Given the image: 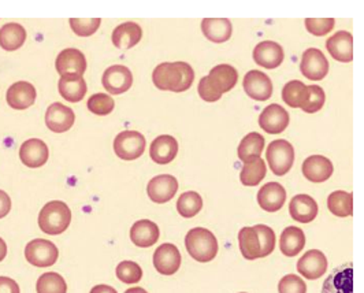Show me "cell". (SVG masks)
I'll return each instance as SVG.
<instances>
[{
  "mask_svg": "<svg viewBox=\"0 0 364 293\" xmlns=\"http://www.w3.org/2000/svg\"><path fill=\"white\" fill-rule=\"evenodd\" d=\"M195 80V72L186 62H164L152 73L154 85L161 91H188Z\"/></svg>",
  "mask_w": 364,
  "mask_h": 293,
  "instance_id": "1",
  "label": "cell"
},
{
  "mask_svg": "<svg viewBox=\"0 0 364 293\" xmlns=\"http://www.w3.org/2000/svg\"><path fill=\"white\" fill-rule=\"evenodd\" d=\"M72 211L69 206L60 201L47 203L38 214L40 229L50 236L62 235L70 226Z\"/></svg>",
  "mask_w": 364,
  "mask_h": 293,
  "instance_id": "2",
  "label": "cell"
},
{
  "mask_svg": "<svg viewBox=\"0 0 364 293\" xmlns=\"http://www.w3.org/2000/svg\"><path fill=\"white\" fill-rule=\"evenodd\" d=\"M185 247L191 257L200 263L214 260L218 254V240L204 228H193L186 233Z\"/></svg>",
  "mask_w": 364,
  "mask_h": 293,
  "instance_id": "3",
  "label": "cell"
},
{
  "mask_svg": "<svg viewBox=\"0 0 364 293\" xmlns=\"http://www.w3.org/2000/svg\"><path fill=\"white\" fill-rule=\"evenodd\" d=\"M146 137L136 130H124L114 140V151L122 161L139 159L146 151Z\"/></svg>",
  "mask_w": 364,
  "mask_h": 293,
  "instance_id": "4",
  "label": "cell"
},
{
  "mask_svg": "<svg viewBox=\"0 0 364 293\" xmlns=\"http://www.w3.org/2000/svg\"><path fill=\"white\" fill-rule=\"evenodd\" d=\"M266 159L275 176H285L294 162V149L289 142L274 140L266 151Z\"/></svg>",
  "mask_w": 364,
  "mask_h": 293,
  "instance_id": "5",
  "label": "cell"
},
{
  "mask_svg": "<svg viewBox=\"0 0 364 293\" xmlns=\"http://www.w3.org/2000/svg\"><path fill=\"white\" fill-rule=\"evenodd\" d=\"M59 257V250L54 243L44 238H35L25 247L26 260L36 267L54 266Z\"/></svg>",
  "mask_w": 364,
  "mask_h": 293,
  "instance_id": "6",
  "label": "cell"
},
{
  "mask_svg": "<svg viewBox=\"0 0 364 293\" xmlns=\"http://www.w3.org/2000/svg\"><path fill=\"white\" fill-rule=\"evenodd\" d=\"M152 262L159 275H176L181 266V254L174 244L166 243L155 250Z\"/></svg>",
  "mask_w": 364,
  "mask_h": 293,
  "instance_id": "7",
  "label": "cell"
},
{
  "mask_svg": "<svg viewBox=\"0 0 364 293\" xmlns=\"http://www.w3.org/2000/svg\"><path fill=\"white\" fill-rule=\"evenodd\" d=\"M242 87L245 93L257 102L269 100L273 95V82L270 77L259 70H251L245 74Z\"/></svg>",
  "mask_w": 364,
  "mask_h": 293,
  "instance_id": "8",
  "label": "cell"
},
{
  "mask_svg": "<svg viewBox=\"0 0 364 293\" xmlns=\"http://www.w3.org/2000/svg\"><path fill=\"white\" fill-rule=\"evenodd\" d=\"M102 84L109 95H121L129 91L133 85V74L127 66L114 65L106 69Z\"/></svg>",
  "mask_w": 364,
  "mask_h": 293,
  "instance_id": "9",
  "label": "cell"
},
{
  "mask_svg": "<svg viewBox=\"0 0 364 293\" xmlns=\"http://www.w3.org/2000/svg\"><path fill=\"white\" fill-rule=\"evenodd\" d=\"M178 191V181L170 174H161L154 177L146 186V193L154 203L164 204L170 202Z\"/></svg>",
  "mask_w": 364,
  "mask_h": 293,
  "instance_id": "10",
  "label": "cell"
},
{
  "mask_svg": "<svg viewBox=\"0 0 364 293\" xmlns=\"http://www.w3.org/2000/svg\"><path fill=\"white\" fill-rule=\"evenodd\" d=\"M300 70L312 81H321L328 73V62L326 56L318 48H309L301 58Z\"/></svg>",
  "mask_w": 364,
  "mask_h": 293,
  "instance_id": "11",
  "label": "cell"
},
{
  "mask_svg": "<svg viewBox=\"0 0 364 293\" xmlns=\"http://www.w3.org/2000/svg\"><path fill=\"white\" fill-rule=\"evenodd\" d=\"M322 293H353V265L346 263L334 269L323 282Z\"/></svg>",
  "mask_w": 364,
  "mask_h": 293,
  "instance_id": "12",
  "label": "cell"
},
{
  "mask_svg": "<svg viewBox=\"0 0 364 293\" xmlns=\"http://www.w3.org/2000/svg\"><path fill=\"white\" fill-rule=\"evenodd\" d=\"M297 272L307 279H318L328 272V259L319 250L307 251L297 262Z\"/></svg>",
  "mask_w": 364,
  "mask_h": 293,
  "instance_id": "13",
  "label": "cell"
},
{
  "mask_svg": "<svg viewBox=\"0 0 364 293\" xmlns=\"http://www.w3.org/2000/svg\"><path fill=\"white\" fill-rule=\"evenodd\" d=\"M259 125L270 134H279L289 125V112L279 105H270L262 111Z\"/></svg>",
  "mask_w": 364,
  "mask_h": 293,
  "instance_id": "14",
  "label": "cell"
},
{
  "mask_svg": "<svg viewBox=\"0 0 364 293\" xmlns=\"http://www.w3.org/2000/svg\"><path fill=\"white\" fill-rule=\"evenodd\" d=\"M50 156L47 144L40 139H31L22 143L19 148V158L22 164L32 169L46 165Z\"/></svg>",
  "mask_w": 364,
  "mask_h": 293,
  "instance_id": "15",
  "label": "cell"
},
{
  "mask_svg": "<svg viewBox=\"0 0 364 293\" xmlns=\"http://www.w3.org/2000/svg\"><path fill=\"white\" fill-rule=\"evenodd\" d=\"M74 121V111L62 103H53L46 112V125L55 133L68 132L73 127Z\"/></svg>",
  "mask_w": 364,
  "mask_h": 293,
  "instance_id": "16",
  "label": "cell"
},
{
  "mask_svg": "<svg viewBox=\"0 0 364 293\" xmlns=\"http://www.w3.org/2000/svg\"><path fill=\"white\" fill-rule=\"evenodd\" d=\"M6 97L14 110H26L36 102V90L28 81H18L9 88Z\"/></svg>",
  "mask_w": 364,
  "mask_h": 293,
  "instance_id": "17",
  "label": "cell"
},
{
  "mask_svg": "<svg viewBox=\"0 0 364 293\" xmlns=\"http://www.w3.org/2000/svg\"><path fill=\"white\" fill-rule=\"evenodd\" d=\"M303 174L311 183H321L328 181L333 174L331 161L322 155H312L303 162Z\"/></svg>",
  "mask_w": 364,
  "mask_h": 293,
  "instance_id": "18",
  "label": "cell"
},
{
  "mask_svg": "<svg viewBox=\"0 0 364 293\" xmlns=\"http://www.w3.org/2000/svg\"><path fill=\"white\" fill-rule=\"evenodd\" d=\"M56 72L62 75L78 74L82 75L87 70L85 55L77 48H66L56 58Z\"/></svg>",
  "mask_w": 364,
  "mask_h": 293,
  "instance_id": "19",
  "label": "cell"
},
{
  "mask_svg": "<svg viewBox=\"0 0 364 293\" xmlns=\"http://www.w3.org/2000/svg\"><path fill=\"white\" fill-rule=\"evenodd\" d=\"M287 201V191L278 183H269L263 185L257 192L259 206L269 213L279 211Z\"/></svg>",
  "mask_w": 364,
  "mask_h": 293,
  "instance_id": "20",
  "label": "cell"
},
{
  "mask_svg": "<svg viewBox=\"0 0 364 293\" xmlns=\"http://www.w3.org/2000/svg\"><path fill=\"white\" fill-rule=\"evenodd\" d=\"M177 154H178V143L173 136H168V134H162L156 137L149 148L151 159L158 165H167L173 162Z\"/></svg>",
  "mask_w": 364,
  "mask_h": 293,
  "instance_id": "21",
  "label": "cell"
},
{
  "mask_svg": "<svg viewBox=\"0 0 364 293\" xmlns=\"http://www.w3.org/2000/svg\"><path fill=\"white\" fill-rule=\"evenodd\" d=\"M284 50L275 41H262L254 50V60L259 66L266 69H275L284 62Z\"/></svg>",
  "mask_w": 364,
  "mask_h": 293,
  "instance_id": "22",
  "label": "cell"
},
{
  "mask_svg": "<svg viewBox=\"0 0 364 293\" xmlns=\"http://www.w3.org/2000/svg\"><path fill=\"white\" fill-rule=\"evenodd\" d=\"M143 29L136 22H125L118 25L112 32V44L119 50H130L141 41Z\"/></svg>",
  "mask_w": 364,
  "mask_h": 293,
  "instance_id": "23",
  "label": "cell"
},
{
  "mask_svg": "<svg viewBox=\"0 0 364 293\" xmlns=\"http://www.w3.org/2000/svg\"><path fill=\"white\" fill-rule=\"evenodd\" d=\"M326 48L336 60L344 63L353 60V36L349 32L340 31L336 35L328 37Z\"/></svg>",
  "mask_w": 364,
  "mask_h": 293,
  "instance_id": "24",
  "label": "cell"
},
{
  "mask_svg": "<svg viewBox=\"0 0 364 293\" xmlns=\"http://www.w3.org/2000/svg\"><path fill=\"white\" fill-rule=\"evenodd\" d=\"M159 235L158 225L149 220H137L130 229L132 243L140 248L152 247L159 240Z\"/></svg>",
  "mask_w": 364,
  "mask_h": 293,
  "instance_id": "25",
  "label": "cell"
},
{
  "mask_svg": "<svg viewBox=\"0 0 364 293\" xmlns=\"http://www.w3.org/2000/svg\"><path fill=\"white\" fill-rule=\"evenodd\" d=\"M58 90L63 99L70 103L81 102L87 95V82L82 75L68 74L62 75L58 82Z\"/></svg>",
  "mask_w": 364,
  "mask_h": 293,
  "instance_id": "26",
  "label": "cell"
},
{
  "mask_svg": "<svg viewBox=\"0 0 364 293\" xmlns=\"http://www.w3.org/2000/svg\"><path fill=\"white\" fill-rule=\"evenodd\" d=\"M207 80L215 91L223 95L235 88L238 81V73L230 65H218L211 69V72L207 75Z\"/></svg>",
  "mask_w": 364,
  "mask_h": 293,
  "instance_id": "27",
  "label": "cell"
},
{
  "mask_svg": "<svg viewBox=\"0 0 364 293\" xmlns=\"http://www.w3.org/2000/svg\"><path fill=\"white\" fill-rule=\"evenodd\" d=\"M289 214L300 223H310L318 215V204L309 195H296L289 204Z\"/></svg>",
  "mask_w": 364,
  "mask_h": 293,
  "instance_id": "28",
  "label": "cell"
},
{
  "mask_svg": "<svg viewBox=\"0 0 364 293\" xmlns=\"http://www.w3.org/2000/svg\"><path fill=\"white\" fill-rule=\"evenodd\" d=\"M201 31L210 41L225 43L232 36L233 26L229 19L205 18L201 21Z\"/></svg>",
  "mask_w": 364,
  "mask_h": 293,
  "instance_id": "29",
  "label": "cell"
},
{
  "mask_svg": "<svg viewBox=\"0 0 364 293\" xmlns=\"http://www.w3.org/2000/svg\"><path fill=\"white\" fill-rule=\"evenodd\" d=\"M306 245V235L300 228L288 226L281 235L279 248L285 257H293L299 255Z\"/></svg>",
  "mask_w": 364,
  "mask_h": 293,
  "instance_id": "30",
  "label": "cell"
},
{
  "mask_svg": "<svg viewBox=\"0 0 364 293\" xmlns=\"http://www.w3.org/2000/svg\"><path fill=\"white\" fill-rule=\"evenodd\" d=\"M26 31L22 25L11 22L0 28V47L6 51H16L23 46Z\"/></svg>",
  "mask_w": 364,
  "mask_h": 293,
  "instance_id": "31",
  "label": "cell"
},
{
  "mask_svg": "<svg viewBox=\"0 0 364 293\" xmlns=\"http://www.w3.org/2000/svg\"><path fill=\"white\" fill-rule=\"evenodd\" d=\"M263 149H264V137L257 132H252L241 140L237 151L241 162L247 164L260 158Z\"/></svg>",
  "mask_w": 364,
  "mask_h": 293,
  "instance_id": "32",
  "label": "cell"
},
{
  "mask_svg": "<svg viewBox=\"0 0 364 293\" xmlns=\"http://www.w3.org/2000/svg\"><path fill=\"white\" fill-rule=\"evenodd\" d=\"M328 207L330 213L336 217L346 218L353 214V195L344 191H336L328 198Z\"/></svg>",
  "mask_w": 364,
  "mask_h": 293,
  "instance_id": "33",
  "label": "cell"
},
{
  "mask_svg": "<svg viewBox=\"0 0 364 293\" xmlns=\"http://www.w3.org/2000/svg\"><path fill=\"white\" fill-rule=\"evenodd\" d=\"M238 243L241 254L247 260H255L260 257V243L254 228H242L238 233Z\"/></svg>",
  "mask_w": 364,
  "mask_h": 293,
  "instance_id": "34",
  "label": "cell"
},
{
  "mask_svg": "<svg viewBox=\"0 0 364 293\" xmlns=\"http://www.w3.org/2000/svg\"><path fill=\"white\" fill-rule=\"evenodd\" d=\"M267 167L262 158H257L252 162H247L242 166L240 173V181L244 186H256L266 177Z\"/></svg>",
  "mask_w": 364,
  "mask_h": 293,
  "instance_id": "35",
  "label": "cell"
},
{
  "mask_svg": "<svg viewBox=\"0 0 364 293\" xmlns=\"http://www.w3.org/2000/svg\"><path fill=\"white\" fill-rule=\"evenodd\" d=\"M203 208V199L198 192H185L177 201V211L183 218H193Z\"/></svg>",
  "mask_w": 364,
  "mask_h": 293,
  "instance_id": "36",
  "label": "cell"
},
{
  "mask_svg": "<svg viewBox=\"0 0 364 293\" xmlns=\"http://www.w3.org/2000/svg\"><path fill=\"white\" fill-rule=\"evenodd\" d=\"M325 102H326L325 91L318 85H310L306 88L304 96L300 103V109L307 114H314L323 107Z\"/></svg>",
  "mask_w": 364,
  "mask_h": 293,
  "instance_id": "37",
  "label": "cell"
},
{
  "mask_svg": "<svg viewBox=\"0 0 364 293\" xmlns=\"http://www.w3.org/2000/svg\"><path fill=\"white\" fill-rule=\"evenodd\" d=\"M37 293H68L65 278L54 272L40 275L36 284Z\"/></svg>",
  "mask_w": 364,
  "mask_h": 293,
  "instance_id": "38",
  "label": "cell"
},
{
  "mask_svg": "<svg viewBox=\"0 0 364 293\" xmlns=\"http://www.w3.org/2000/svg\"><path fill=\"white\" fill-rule=\"evenodd\" d=\"M117 277L124 284H137L143 278L141 267L132 260H124L117 266Z\"/></svg>",
  "mask_w": 364,
  "mask_h": 293,
  "instance_id": "39",
  "label": "cell"
},
{
  "mask_svg": "<svg viewBox=\"0 0 364 293\" xmlns=\"http://www.w3.org/2000/svg\"><path fill=\"white\" fill-rule=\"evenodd\" d=\"M306 88L307 87L301 81H297V80L289 81L282 90L284 102L291 109H300V103L304 96Z\"/></svg>",
  "mask_w": 364,
  "mask_h": 293,
  "instance_id": "40",
  "label": "cell"
},
{
  "mask_svg": "<svg viewBox=\"0 0 364 293\" xmlns=\"http://www.w3.org/2000/svg\"><path fill=\"white\" fill-rule=\"evenodd\" d=\"M87 107L96 115H109L115 107V102L107 93H95L88 99Z\"/></svg>",
  "mask_w": 364,
  "mask_h": 293,
  "instance_id": "41",
  "label": "cell"
},
{
  "mask_svg": "<svg viewBox=\"0 0 364 293\" xmlns=\"http://www.w3.org/2000/svg\"><path fill=\"white\" fill-rule=\"evenodd\" d=\"M254 229L260 243V257H269L275 248V233L273 229L266 225H256Z\"/></svg>",
  "mask_w": 364,
  "mask_h": 293,
  "instance_id": "42",
  "label": "cell"
},
{
  "mask_svg": "<svg viewBox=\"0 0 364 293\" xmlns=\"http://www.w3.org/2000/svg\"><path fill=\"white\" fill-rule=\"evenodd\" d=\"M69 22H70V26L77 36L88 37L96 33V31L99 29V26L102 23V19L70 18Z\"/></svg>",
  "mask_w": 364,
  "mask_h": 293,
  "instance_id": "43",
  "label": "cell"
},
{
  "mask_svg": "<svg viewBox=\"0 0 364 293\" xmlns=\"http://www.w3.org/2000/svg\"><path fill=\"white\" fill-rule=\"evenodd\" d=\"M278 292L307 293V284L299 275H285L278 284Z\"/></svg>",
  "mask_w": 364,
  "mask_h": 293,
  "instance_id": "44",
  "label": "cell"
},
{
  "mask_svg": "<svg viewBox=\"0 0 364 293\" xmlns=\"http://www.w3.org/2000/svg\"><path fill=\"white\" fill-rule=\"evenodd\" d=\"M306 28L314 36H325L328 32L333 31L336 21L333 18H307L306 19Z\"/></svg>",
  "mask_w": 364,
  "mask_h": 293,
  "instance_id": "45",
  "label": "cell"
},
{
  "mask_svg": "<svg viewBox=\"0 0 364 293\" xmlns=\"http://www.w3.org/2000/svg\"><path fill=\"white\" fill-rule=\"evenodd\" d=\"M198 90H199V96H200L201 99L205 100V102H208V103L217 102V100H219V99L222 97V95L211 87V84L208 82L207 77H203V78H201Z\"/></svg>",
  "mask_w": 364,
  "mask_h": 293,
  "instance_id": "46",
  "label": "cell"
},
{
  "mask_svg": "<svg viewBox=\"0 0 364 293\" xmlns=\"http://www.w3.org/2000/svg\"><path fill=\"white\" fill-rule=\"evenodd\" d=\"M0 293H21V289L13 278L0 277Z\"/></svg>",
  "mask_w": 364,
  "mask_h": 293,
  "instance_id": "47",
  "label": "cell"
},
{
  "mask_svg": "<svg viewBox=\"0 0 364 293\" xmlns=\"http://www.w3.org/2000/svg\"><path fill=\"white\" fill-rule=\"evenodd\" d=\"M10 211H11V199L4 191H0V220L7 217Z\"/></svg>",
  "mask_w": 364,
  "mask_h": 293,
  "instance_id": "48",
  "label": "cell"
},
{
  "mask_svg": "<svg viewBox=\"0 0 364 293\" xmlns=\"http://www.w3.org/2000/svg\"><path fill=\"white\" fill-rule=\"evenodd\" d=\"M90 293H118L112 287H109V285H96V287H93L91 289V292Z\"/></svg>",
  "mask_w": 364,
  "mask_h": 293,
  "instance_id": "49",
  "label": "cell"
},
{
  "mask_svg": "<svg viewBox=\"0 0 364 293\" xmlns=\"http://www.w3.org/2000/svg\"><path fill=\"white\" fill-rule=\"evenodd\" d=\"M7 255V244L3 238H0V262Z\"/></svg>",
  "mask_w": 364,
  "mask_h": 293,
  "instance_id": "50",
  "label": "cell"
},
{
  "mask_svg": "<svg viewBox=\"0 0 364 293\" xmlns=\"http://www.w3.org/2000/svg\"><path fill=\"white\" fill-rule=\"evenodd\" d=\"M125 293H148L146 289H143V288H140V287H134V288H130Z\"/></svg>",
  "mask_w": 364,
  "mask_h": 293,
  "instance_id": "51",
  "label": "cell"
},
{
  "mask_svg": "<svg viewBox=\"0 0 364 293\" xmlns=\"http://www.w3.org/2000/svg\"><path fill=\"white\" fill-rule=\"evenodd\" d=\"M241 293H245V292H241Z\"/></svg>",
  "mask_w": 364,
  "mask_h": 293,
  "instance_id": "52",
  "label": "cell"
}]
</instances>
